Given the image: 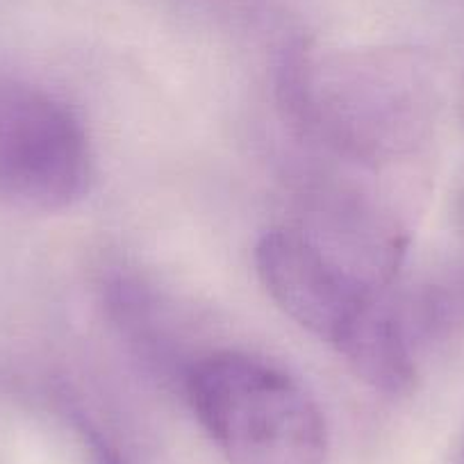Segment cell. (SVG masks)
Here are the masks:
<instances>
[{
    "instance_id": "7a4b0ae2",
    "label": "cell",
    "mask_w": 464,
    "mask_h": 464,
    "mask_svg": "<svg viewBox=\"0 0 464 464\" xmlns=\"http://www.w3.org/2000/svg\"><path fill=\"white\" fill-rule=\"evenodd\" d=\"M196 417L227 464H325L328 430L298 382L244 353H212L187 376Z\"/></svg>"
},
{
    "instance_id": "3957f363",
    "label": "cell",
    "mask_w": 464,
    "mask_h": 464,
    "mask_svg": "<svg viewBox=\"0 0 464 464\" xmlns=\"http://www.w3.org/2000/svg\"><path fill=\"white\" fill-rule=\"evenodd\" d=\"M92 178L87 135L51 93L0 78V200L62 209L82 198Z\"/></svg>"
},
{
    "instance_id": "6da1fadb",
    "label": "cell",
    "mask_w": 464,
    "mask_h": 464,
    "mask_svg": "<svg viewBox=\"0 0 464 464\" xmlns=\"http://www.w3.org/2000/svg\"><path fill=\"white\" fill-rule=\"evenodd\" d=\"M256 266L276 305L333 346L348 364L385 394H408L417 369L399 321L353 269L296 230L266 232Z\"/></svg>"
},
{
    "instance_id": "277c9868",
    "label": "cell",
    "mask_w": 464,
    "mask_h": 464,
    "mask_svg": "<svg viewBox=\"0 0 464 464\" xmlns=\"http://www.w3.org/2000/svg\"><path fill=\"white\" fill-rule=\"evenodd\" d=\"M92 450L93 458H96V464H123L121 458L114 450L107 449L101 440H92Z\"/></svg>"
}]
</instances>
